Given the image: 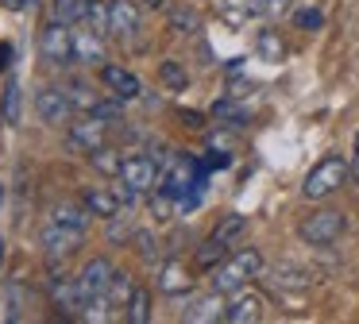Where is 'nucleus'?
I'll return each instance as SVG.
<instances>
[{"instance_id": "nucleus-1", "label": "nucleus", "mask_w": 359, "mask_h": 324, "mask_svg": "<svg viewBox=\"0 0 359 324\" xmlns=\"http://www.w3.org/2000/svg\"><path fill=\"white\" fill-rule=\"evenodd\" d=\"M351 174V162L344 158V154H325V158L317 162V166L305 174L302 182V197L305 201H328L332 193L344 189V182H348Z\"/></svg>"}, {"instance_id": "nucleus-2", "label": "nucleus", "mask_w": 359, "mask_h": 324, "mask_svg": "<svg viewBox=\"0 0 359 324\" xmlns=\"http://www.w3.org/2000/svg\"><path fill=\"white\" fill-rule=\"evenodd\" d=\"M259 270H263V255H259L255 247H243V251L228 255V259L212 270L209 282L217 293H236V290H243L251 278H259Z\"/></svg>"}, {"instance_id": "nucleus-3", "label": "nucleus", "mask_w": 359, "mask_h": 324, "mask_svg": "<svg viewBox=\"0 0 359 324\" xmlns=\"http://www.w3.org/2000/svg\"><path fill=\"white\" fill-rule=\"evenodd\" d=\"M344 231H348V216L336 212V208H317V212H309L297 224V236L309 247H332Z\"/></svg>"}, {"instance_id": "nucleus-4", "label": "nucleus", "mask_w": 359, "mask_h": 324, "mask_svg": "<svg viewBox=\"0 0 359 324\" xmlns=\"http://www.w3.org/2000/svg\"><path fill=\"white\" fill-rule=\"evenodd\" d=\"M39 50H43V58H47L50 66H70V62H78L74 58V27L50 15V23L39 35Z\"/></svg>"}, {"instance_id": "nucleus-5", "label": "nucleus", "mask_w": 359, "mask_h": 324, "mask_svg": "<svg viewBox=\"0 0 359 324\" xmlns=\"http://www.w3.org/2000/svg\"><path fill=\"white\" fill-rule=\"evenodd\" d=\"M35 112H39L43 123H50V128H62V123L74 120V100L66 89H58V85H47V89L35 93Z\"/></svg>"}, {"instance_id": "nucleus-6", "label": "nucleus", "mask_w": 359, "mask_h": 324, "mask_svg": "<svg viewBox=\"0 0 359 324\" xmlns=\"http://www.w3.org/2000/svg\"><path fill=\"white\" fill-rule=\"evenodd\" d=\"M263 313H266V297L259 290H236V293H228V309H224V320L228 324H255V320H263Z\"/></svg>"}, {"instance_id": "nucleus-7", "label": "nucleus", "mask_w": 359, "mask_h": 324, "mask_svg": "<svg viewBox=\"0 0 359 324\" xmlns=\"http://www.w3.org/2000/svg\"><path fill=\"white\" fill-rule=\"evenodd\" d=\"M66 143H70V151H78V154H86V158H89L97 147L109 143V123L97 120V116H86V123H70Z\"/></svg>"}, {"instance_id": "nucleus-8", "label": "nucleus", "mask_w": 359, "mask_h": 324, "mask_svg": "<svg viewBox=\"0 0 359 324\" xmlns=\"http://www.w3.org/2000/svg\"><path fill=\"white\" fill-rule=\"evenodd\" d=\"M112 274H116V266H112L104 255H93V259L81 266V274H78V285H81V293H86V305L93 297H101V293H109V282H112Z\"/></svg>"}, {"instance_id": "nucleus-9", "label": "nucleus", "mask_w": 359, "mask_h": 324, "mask_svg": "<svg viewBox=\"0 0 359 324\" xmlns=\"http://www.w3.org/2000/svg\"><path fill=\"white\" fill-rule=\"evenodd\" d=\"M158 177H163V170H158V162L147 158V154L124 158V170H120V182H128L135 193H151L158 185Z\"/></svg>"}, {"instance_id": "nucleus-10", "label": "nucleus", "mask_w": 359, "mask_h": 324, "mask_svg": "<svg viewBox=\"0 0 359 324\" xmlns=\"http://www.w3.org/2000/svg\"><path fill=\"white\" fill-rule=\"evenodd\" d=\"M81 236L86 231L81 228H70V224H58V220H50L47 228H43V247H47V255L50 259H66V255H74L81 247Z\"/></svg>"}, {"instance_id": "nucleus-11", "label": "nucleus", "mask_w": 359, "mask_h": 324, "mask_svg": "<svg viewBox=\"0 0 359 324\" xmlns=\"http://www.w3.org/2000/svg\"><path fill=\"white\" fill-rule=\"evenodd\" d=\"M101 81H104V89H109L112 97H120V100H135L143 93L140 77H135L132 69L116 66V62H104V66H101Z\"/></svg>"}, {"instance_id": "nucleus-12", "label": "nucleus", "mask_w": 359, "mask_h": 324, "mask_svg": "<svg viewBox=\"0 0 359 324\" xmlns=\"http://www.w3.org/2000/svg\"><path fill=\"white\" fill-rule=\"evenodd\" d=\"M47 285H50V301H55L58 313H66V316L86 313V293H81L78 278H50Z\"/></svg>"}, {"instance_id": "nucleus-13", "label": "nucleus", "mask_w": 359, "mask_h": 324, "mask_svg": "<svg viewBox=\"0 0 359 324\" xmlns=\"http://www.w3.org/2000/svg\"><path fill=\"white\" fill-rule=\"evenodd\" d=\"M101 31L97 27H81L74 23V58L81 66H104V43H101Z\"/></svg>"}, {"instance_id": "nucleus-14", "label": "nucleus", "mask_w": 359, "mask_h": 324, "mask_svg": "<svg viewBox=\"0 0 359 324\" xmlns=\"http://www.w3.org/2000/svg\"><path fill=\"white\" fill-rule=\"evenodd\" d=\"M140 31V8L135 0H109V35L132 39Z\"/></svg>"}, {"instance_id": "nucleus-15", "label": "nucleus", "mask_w": 359, "mask_h": 324, "mask_svg": "<svg viewBox=\"0 0 359 324\" xmlns=\"http://www.w3.org/2000/svg\"><path fill=\"white\" fill-rule=\"evenodd\" d=\"M158 290L163 293H170V297H178V293H189L194 290V278H189V270H186V262H178V259H166L163 266H158Z\"/></svg>"}, {"instance_id": "nucleus-16", "label": "nucleus", "mask_w": 359, "mask_h": 324, "mask_svg": "<svg viewBox=\"0 0 359 324\" xmlns=\"http://www.w3.org/2000/svg\"><path fill=\"white\" fill-rule=\"evenodd\" d=\"M224 309H228L224 293H217V290H212L209 297H197L194 305L186 309V320H189V324H209V320H224Z\"/></svg>"}, {"instance_id": "nucleus-17", "label": "nucleus", "mask_w": 359, "mask_h": 324, "mask_svg": "<svg viewBox=\"0 0 359 324\" xmlns=\"http://www.w3.org/2000/svg\"><path fill=\"white\" fill-rule=\"evenodd\" d=\"M81 205H86L89 212L97 216V220H112V216L120 212V197H116V189H97V185H89V189L81 193Z\"/></svg>"}, {"instance_id": "nucleus-18", "label": "nucleus", "mask_w": 359, "mask_h": 324, "mask_svg": "<svg viewBox=\"0 0 359 324\" xmlns=\"http://www.w3.org/2000/svg\"><path fill=\"white\" fill-rule=\"evenodd\" d=\"M89 208L81 205V201H62V205H55L50 208V220H58V224H70V228H81L86 231L89 228Z\"/></svg>"}, {"instance_id": "nucleus-19", "label": "nucleus", "mask_w": 359, "mask_h": 324, "mask_svg": "<svg viewBox=\"0 0 359 324\" xmlns=\"http://www.w3.org/2000/svg\"><path fill=\"white\" fill-rule=\"evenodd\" d=\"M224 259H228V243H220V239H212V236L205 239V243L197 247V255H194L197 270H209V274H212V270H217Z\"/></svg>"}, {"instance_id": "nucleus-20", "label": "nucleus", "mask_w": 359, "mask_h": 324, "mask_svg": "<svg viewBox=\"0 0 359 324\" xmlns=\"http://www.w3.org/2000/svg\"><path fill=\"white\" fill-rule=\"evenodd\" d=\"M89 4H93V0H50V15L74 27V23L89 20Z\"/></svg>"}, {"instance_id": "nucleus-21", "label": "nucleus", "mask_w": 359, "mask_h": 324, "mask_svg": "<svg viewBox=\"0 0 359 324\" xmlns=\"http://www.w3.org/2000/svg\"><path fill=\"white\" fill-rule=\"evenodd\" d=\"M255 54L263 62H282V58H286V43H282L278 31L266 27V31H259V35H255Z\"/></svg>"}, {"instance_id": "nucleus-22", "label": "nucleus", "mask_w": 359, "mask_h": 324, "mask_svg": "<svg viewBox=\"0 0 359 324\" xmlns=\"http://www.w3.org/2000/svg\"><path fill=\"white\" fill-rule=\"evenodd\" d=\"M243 231H248V216H243V212H228L224 220H220L217 228L209 231V236H212V239H220V243H228V247H232L236 239L243 236Z\"/></svg>"}, {"instance_id": "nucleus-23", "label": "nucleus", "mask_w": 359, "mask_h": 324, "mask_svg": "<svg viewBox=\"0 0 359 324\" xmlns=\"http://www.w3.org/2000/svg\"><path fill=\"white\" fill-rule=\"evenodd\" d=\"M89 162H93V170H101L104 177H120V170H124V154H120V151H112L109 143H104V147H97V151L89 154Z\"/></svg>"}, {"instance_id": "nucleus-24", "label": "nucleus", "mask_w": 359, "mask_h": 324, "mask_svg": "<svg viewBox=\"0 0 359 324\" xmlns=\"http://www.w3.org/2000/svg\"><path fill=\"white\" fill-rule=\"evenodd\" d=\"M124 320H128V324H147V320H151V293L143 290V285H135L132 297H128Z\"/></svg>"}, {"instance_id": "nucleus-25", "label": "nucleus", "mask_w": 359, "mask_h": 324, "mask_svg": "<svg viewBox=\"0 0 359 324\" xmlns=\"http://www.w3.org/2000/svg\"><path fill=\"white\" fill-rule=\"evenodd\" d=\"M132 278L124 274V270H116V274H112V282H109V293H104V297H109V305L112 309H120V313H124L128 309V297H132Z\"/></svg>"}, {"instance_id": "nucleus-26", "label": "nucleus", "mask_w": 359, "mask_h": 324, "mask_svg": "<svg viewBox=\"0 0 359 324\" xmlns=\"http://www.w3.org/2000/svg\"><path fill=\"white\" fill-rule=\"evenodd\" d=\"M158 77H163V85H166V89H174V93H182L189 85L186 66H182V62H174V58H166L163 66H158Z\"/></svg>"}, {"instance_id": "nucleus-27", "label": "nucleus", "mask_w": 359, "mask_h": 324, "mask_svg": "<svg viewBox=\"0 0 359 324\" xmlns=\"http://www.w3.org/2000/svg\"><path fill=\"white\" fill-rule=\"evenodd\" d=\"M212 116H217V120H224L228 128H243V120H248V108H240L232 97H224V100H217V104H212Z\"/></svg>"}, {"instance_id": "nucleus-28", "label": "nucleus", "mask_w": 359, "mask_h": 324, "mask_svg": "<svg viewBox=\"0 0 359 324\" xmlns=\"http://www.w3.org/2000/svg\"><path fill=\"white\" fill-rule=\"evenodd\" d=\"M66 93H70V100H74V108H78V112H93V104L101 100V93H93L86 81H81V77L66 85Z\"/></svg>"}, {"instance_id": "nucleus-29", "label": "nucleus", "mask_w": 359, "mask_h": 324, "mask_svg": "<svg viewBox=\"0 0 359 324\" xmlns=\"http://www.w3.org/2000/svg\"><path fill=\"white\" fill-rule=\"evenodd\" d=\"M86 116H97V120H104V123H116L120 116H124V100L109 93V97H101V100L93 104V112H86Z\"/></svg>"}, {"instance_id": "nucleus-30", "label": "nucleus", "mask_w": 359, "mask_h": 324, "mask_svg": "<svg viewBox=\"0 0 359 324\" xmlns=\"http://www.w3.org/2000/svg\"><path fill=\"white\" fill-rule=\"evenodd\" d=\"M220 15H224L232 27H240V23H248V15H255V12H251L248 0H220Z\"/></svg>"}, {"instance_id": "nucleus-31", "label": "nucleus", "mask_w": 359, "mask_h": 324, "mask_svg": "<svg viewBox=\"0 0 359 324\" xmlns=\"http://www.w3.org/2000/svg\"><path fill=\"white\" fill-rule=\"evenodd\" d=\"M20 104H24L20 81H8L4 85V123H20Z\"/></svg>"}, {"instance_id": "nucleus-32", "label": "nucleus", "mask_w": 359, "mask_h": 324, "mask_svg": "<svg viewBox=\"0 0 359 324\" xmlns=\"http://www.w3.org/2000/svg\"><path fill=\"white\" fill-rule=\"evenodd\" d=\"M274 282H278V285H294V290H305V285H309L313 278L305 274V270H294V266H278V270H274Z\"/></svg>"}, {"instance_id": "nucleus-33", "label": "nucleus", "mask_w": 359, "mask_h": 324, "mask_svg": "<svg viewBox=\"0 0 359 324\" xmlns=\"http://www.w3.org/2000/svg\"><path fill=\"white\" fill-rule=\"evenodd\" d=\"M151 212H155V220H170V212H174V197L166 189H151Z\"/></svg>"}, {"instance_id": "nucleus-34", "label": "nucleus", "mask_w": 359, "mask_h": 324, "mask_svg": "<svg viewBox=\"0 0 359 324\" xmlns=\"http://www.w3.org/2000/svg\"><path fill=\"white\" fill-rule=\"evenodd\" d=\"M89 27L109 35V0H93V4H89Z\"/></svg>"}, {"instance_id": "nucleus-35", "label": "nucleus", "mask_w": 359, "mask_h": 324, "mask_svg": "<svg viewBox=\"0 0 359 324\" xmlns=\"http://www.w3.org/2000/svg\"><path fill=\"white\" fill-rule=\"evenodd\" d=\"M104 224H109V239H112V243H128V239H135L132 224H128V220H120V212L112 216V220H104Z\"/></svg>"}, {"instance_id": "nucleus-36", "label": "nucleus", "mask_w": 359, "mask_h": 324, "mask_svg": "<svg viewBox=\"0 0 359 324\" xmlns=\"http://www.w3.org/2000/svg\"><path fill=\"white\" fill-rule=\"evenodd\" d=\"M170 23H174V31H186V35H194V31H197V15L189 12V8H174Z\"/></svg>"}, {"instance_id": "nucleus-37", "label": "nucleus", "mask_w": 359, "mask_h": 324, "mask_svg": "<svg viewBox=\"0 0 359 324\" xmlns=\"http://www.w3.org/2000/svg\"><path fill=\"white\" fill-rule=\"evenodd\" d=\"M255 15H282L290 8V0H248Z\"/></svg>"}, {"instance_id": "nucleus-38", "label": "nucleus", "mask_w": 359, "mask_h": 324, "mask_svg": "<svg viewBox=\"0 0 359 324\" xmlns=\"http://www.w3.org/2000/svg\"><path fill=\"white\" fill-rule=\"evenodd\" d=\"M294 23L305 31H317L325 23V15H320V8H302V12H294Z\"/></svg>"}, {"instance_id": "nucleus-39", "label": "nucleus", "mask_w": 359, "mask_h": 324, "mask_svg": "<svg viewBox=\"0 0 359 324\" xmlns=\"http://www.w3.org/2000/svg\"><path fill=\"white\" fill-rule=\"evenodd\" d=\"M135 243H140V251H143V259H155L158 255V243L151 236H135Z\"/></svg>"}, {"instance_id": "nucleus-40", "label": "nucleus", "mask_w": 359, "mask_h": 324, "mask_svg": "<svg viewBox=\"0 0 359 324\" xmlns=\"http://www.w3.org/2000/svg\"><path fill=\"white\" fill-rule=\"evenodd\" d=\"M12 54H16V50H12V43H0V69L12 66Z\"/></svg>"}, {"instance_id": "nucleus-41", "label": "nucleus", "mask_w": 359, "mask_h": 324, "mask_svg": "<svg viewBox=\"0 0 359 324\" xmlns=\"http://www.w3.org/2000/svg\"><path fill=\"white\" fill-rule=\"evenodd\" d=\"M351 177L359 182V131H355V151H351Z\"/></svg>"}, {"instance_id": "nucleus-42", "label": "nucleus", "mask_w": 359, "mask_h": 324, "mask_svg": "<svg viewBox=\"0 0 359 324\" xmlns=\"http://www.w3.org/2000/svg\"><path fill=\"white\" fill-rule=\"evenodd\" d=\"M182 120H186L189 128H205V120H201V116H197V112H186V108H182Z\"/></svg>"}, {"instance_id": "nucleus-43", "label": "nucleus", "mask_w": 359, "mask_h": 324, "mask_svg": "<svg viewBox=\"0 0 359 324\" xmlns=\"http://www.w3.org/2000/svg\"><path fill=\"white\" fill-rule=\"evenodd\" d=\"M0 8H8V12H24L27 0H0Z\"/></svg>"}, {"instance_id": "nucleus-44", "label": "nucleus", "mask_w": 359, "mask_h": 324, "mask_svg": "<svg viewBox=\"0 0 359 324\" xmlns=\"http://www.w3.org/2000/svg\"><path fill=\"white\" fill-rule=\"evenodd\" d=\"M140 4H143V8H163L166 0H140Z\"/></svg>"}, {"instance_id": "nucleus-45", "label": "nucleus", "mask_w": 359, "mask_h": 324, "mask_svg": "<svg viewBox=\"0 0 359 324\" xmlns=\"http://www.w3.org/2000/svg\"><path fill=\"white\" fill-rule=\"evenodd\" d=\"M0 266H4V236H0Z\"/></svg>"}, {"instance_id": "nucleus-46", "label": "nucleus", "mask_w": 359, "mask_h": 324, "mask_svg": "<svg viewBox=\"0 0 359 324\" xmlns=\"http://www.w3.org/2000/svg\"><path fill=\"white\" fill-rule=\"evenodd\" d=\"M0 201H4V185H0Z\"/></svg>"}]
</instances>
